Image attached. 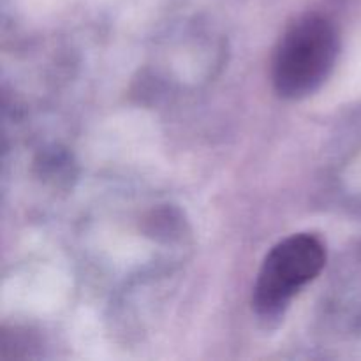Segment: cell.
I'll use <instances>...</instances> for the list:
<instances>
[{
  "instance_id": "2",
  "label": "cell",
  "mask_w": 361,
  "mask_h": 361,
  "mask_svg": "<svg viewBox=\"0 0 361 361\" xmlns=\"http://www.w3.org/2000/svg\"><path fill=\"white\" fill-rule=\"evenodd\" d=\"M326 263V249L317 236L300 233L270 250L257 275L254 307L263 317H277Z\"/></svg>"
},
{
  "instance_id": "1",
  "label": "cell",
  "mask_w": 361,
  "mask_h": 361,
  "mask_svg": "<svg viewBox=\"0 0 361 361\" xmlns=\"http://www.w3.org/2000/svg\"><path fill=\"white\" fill-rule=\"evenodd\" d=\"M338 53L337 30L328 18L305 14L286 30L275 49L271 78L279 95L300 99L330 76Z\"/></svg>"
}]
</instances>
